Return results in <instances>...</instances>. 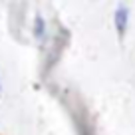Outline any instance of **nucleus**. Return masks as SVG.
<instances>
[{
	"mask_svg": "<svg viewBox=\"0 0 135 135\" xmlns=\"http://www.w3.org/2000/svg\"><path fill=\"white\" fill-rule=\"evenodd\" d=\"M0 91H2V84H0Z\"/></svg>",
	"mask_w": 135,
	"mask_h": 135,
	"instance_id": "7ed1b4c3",
	"label": "nucleus"
},
{
	"mask_svg": "<svg viewBox=\"0 0 135 135\" xmlns=\"http://www.w3.org/2000/svg\"><path fill=\"white\" fill-rule=\"evenodd\" d=\"M34 36L38 40L46 38V20H44L40 14H36V18H34Z\"/></svg>",
	"mask_w": 135,
	"mask_h": 135,
	"instance_id": "f03ea898",
	"label": "nucleus"
},
{
	"mask_svg": "<svg viewBox=\"0 0 135 135\" xmlns=\"http://www.w3.org/2000/svg\"><path fill=\"white\" fill-rule=\"evenodd\" d=\"M113 22H115V28H117L119 38H123V34H125V30H127V24H129V10H127L123 4L117 6L115 16H113Z\"/></svg>",
	"mask_w": 135,
	"mask_h": 135,
	"instance_id": "f257e3e1",
	"label": "nucleus"
}]
</instances>
